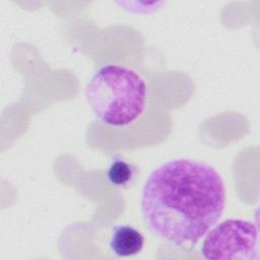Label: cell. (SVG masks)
I'll return each mask as SVG.
<instances>
[{"label":"cell","mask_w":260,"mask_h":260,"mask_svg":"<svg viewBox=\"0 0 260 260\" xmlns=\"http://www.w3.org/2000/svg\"><path fill=\"white\" fill-rule=\"evenodd\" d=\"M225 203L226 189L217 170L181 157L151 171L142 185L139 208L155 238L191 250L222 216Z\"/></svg>","instance_id":"6da1fadb"},{"label":"cell","mask_w":260,"mask_h":260,"mask_svg":"<svg viewBox=\"0 0 260 260\" xmlns=\"http://www.w3.org/2000/svg\"><path fill=\"white\" fill-rule=\"evenodd\" d=\"M84 94L95 118L87 131L103 130L113 138L127 137V149L161 142L147 127L172 129L170 114L154 104L147 81L132 67L101 66L87 81Z\"/></svg>","instance_id":"7a4b0ae2"},{"label":"cell","mask_w":260,"mask_h":260,"mask_svg":"<svg viewBox=\"0 0 260 260\" xmlns=\"http://www.w3.org/2000/svg\"><path fill=\"white\" fill-rule=\"evenodd\" d=\"M200 255L207 260H259L258 224L244 218H228L203 237Z\"/></svg>","instance_id":"3957f363"},{"label":"cell","mask_w":260,"mask_h":260,"mask_svg":"<svg viewBox=\"0 0 260 260\" xmlns=\"http://www.w3.org/2000/svg\"><path fill=\"white\" fill-rule=\"evenodd\" d=\"M145 243L141 232L130 224H117L112 228L108 241L111 253L120 258H127L138 255Z\"/></svg>","instance_id":"277c9868"},{"label":"cell","mask_w":260,"mask_h":260,"mask_svg":"<svg viewBox=\"0 0 260 260\" xmlns=\"http://www.w3.org/2000/svg\"><path fill=\"white\" fill-rule=\"evenodd\" d=\"M138 176L137 167L119 154L113 155L106 169V178L112 187L120 190L128 189Z\"/></svg>","instance_id":"5b68a950"}]
</instances>
